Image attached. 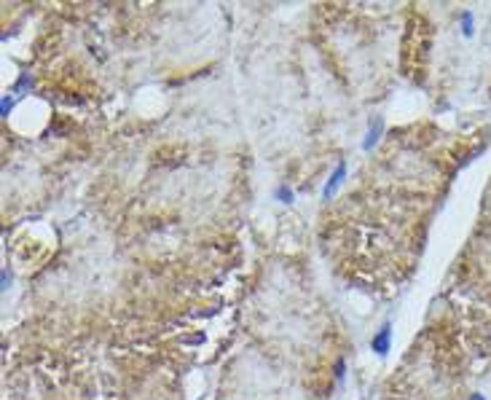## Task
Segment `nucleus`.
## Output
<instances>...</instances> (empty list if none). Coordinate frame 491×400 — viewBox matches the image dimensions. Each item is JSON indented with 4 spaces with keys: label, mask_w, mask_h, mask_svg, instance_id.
I'll return each mask as SVG.
<instances>
[{
    "label": "nucleus",
    "mask_w": 491,
    "mask_h": 400,
    "mask_svg": "<svg viewBox=\"0 0 491 400\" xmlns=\"http://www.w3.org/2000/svg\"><path fill=\"white\" fill-rule=\"evenodd\" d=\"M11 108H14V99L3 97V102H0V111H3V116H8V113H11Z\"/></svg>",
    "instance_id": "6"
},
{
    "label": "nucleus",
    "mask_w": 491,
    "mask_h": 400,
    "mask_svg": "<svg viewBox=\"0 0 491 400\" xmlns=\"http://www.w3.org/2000/svg\"><path fill=\"white\" fill-rule=\"evenodd\" d=\"M389 341H392V325L384 322V325H381V331H379L373 338H370V349H373L376 354H381V357H384V354L389 352Z\"/></svg>",
    "instance_id": "1"
},
{
    "label": "nucleus",
    "mask_w": 491,
    "mask_h": 400,
    "mask_svg": "<svg viewBox=\"0 0 491 400\" xmlns=\"http://www.w3.org/2000/svg\"><path fill=\"white\" fill-rule=\"evenodd\" d=\"M344 376V360H338L335 363V379H341Z\"/></svg>",
    "instance_id": "7"
},
{
    "label": "nucleus",
    "mask_w": 491,
    "mask_h": 400,
    "mask_svg": "<svg viewBox=\"0 0 491 400\" xmlns=\"http://www.w3.org/2000/svg\"><path fill=\"white\" fill-rule=\"evenodd\" d=\"M277 199H279V202H285V204H290V202H293V191H290L287 186H279L277 188Z\"/></svg>",
    "instance_id": "5"
},
{
    "label": "nucleus",
    "mask_w": 491,
    "mask_h": 400,
    "mask_svg": "<svg viewBox=\"0 0 491 400\" xmlns=\"http://www.w3.org/2000/svg\"><path fill=\"white\" fill-rule=\"evenodd\" d=\"M344 175H347V164L341 161L338 167H335V172L330 175V180L325 183V191H322V196H325V199H330V196L335 193V188H338V186L344 183Z\"/></svg>",
    "instance_id": "2"
},
{
    "label": "nucleus",
    "mask_w": 491,
    "mask_h": 400,
    "mask_svg": "<svg viewBox=\"0 0 491 400\" xmlns=\"http://www.w3.org/2000/svg\"><path fill=\"white\" fill-rule=\"evenodd\" d=\"M470 400H486V398H483L480 392H475V395H470Z\"/></svg>",
    "instance_id": "8"
},
{
    "label": "nucleus",
    "mask_w": 491,
    "mask_h": 400,
    "mask_svg": "<svg viewBox=\"0 0 491 400\" xmlns=\"http://www.w3.org/2000/svg\"><path fill=\"white\" fill-rule=\"evenodd\" d=\"M462 32L467 38H473V14L470 11H462Z\"/></svg>",
    "instance_id": "4"
},
{
    "label": "nucleus",
    "mask_w": 491,
    "mask_h": 400,
    "mask_svg": "<svg viewBox=\"0 0 491 400\" xmlns=\"http://www.w3.org/2000/svg\"><path fill=\"white\" fill-rule=\"evenodd\" d=\"M381 129H384V121H381V118L370 121V132H368V137H365V143H363V151H370V148L379 143V137H381Z\"/></svg>",
    "instance_id": "3"
}]
</instances>
